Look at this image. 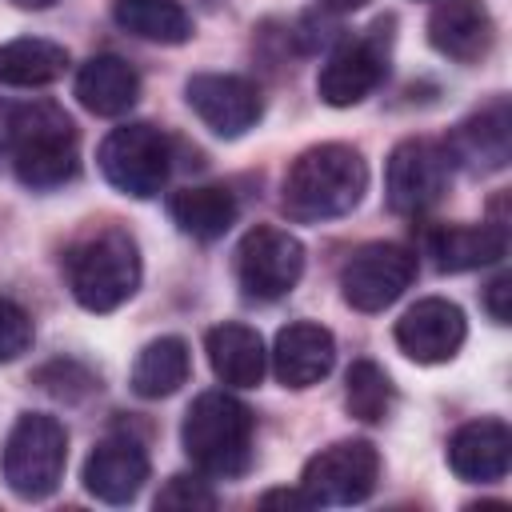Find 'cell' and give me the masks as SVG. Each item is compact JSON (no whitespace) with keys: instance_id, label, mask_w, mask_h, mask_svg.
Masks as SVG:
<instances>
[{"instance_id":"1","label":"cell","mask_w":512,"mask_h":512,"mask_svg":"<svg viewBox=\"0 0 512 512\" xmlns=\"http://www.w3.org/2000/svg\"><path fill=\"white\" fill-rule=\"evenodd\" d=\"M0 156L24 188L52 192L80 172V136L72 116L52 100L8 104L0 112Z\"/></svg>"},{"instance_id":"2","label":"cell","mask_w":512,"mask_h":512,"mask_svg":"<svg viewBox=\"0 0 512 512\" xmlns=\"http://www.w3.org/2000/svg\"><path fill=\"white\" fill-rule=\"evenodd\" d=\"M368 192V164L352 144L304 148L280 184V208L296 224H324L348 216Z\"/></svg>"},{"instance_id":"3","label":"cell","mask_w":512,"mask_h":512,"mask_svg":"<svg viewBox=\"0 0 512 512\" xmlns=\"http://www.w3.org/2000/svg\"><path fill=\"white\" fill-rule=\"evenodd\" d=\"M60 264H64L68 292L84 312H116L140 288L136 240L116 224H100L76 236L64 248Z\"/></svg>"},{"instance_id":"4","label":"cell","mask_w":512,"mask_h":512,"mask_svg":"<svg viewBox=\"0 0 512 512\" xmlns=\"http://www.w3.org/2000/svg\"><path fill=\"white\" fill-rule=\"evenodd\" d=\"M252 436H256V416L244 400H236L224 388L200 392L180 424V444L188 460L216 480H236L252 464Z\"/></svg>"},{"instance_id":"5","label":"cell","mask_w":512,"mask_h":512,"mask_svg":"<svg viewBox=\"0 0 512 512\" xmlns=\"http://www.w3.org/2000/svg\"><path fill=\"white\" fill-rule=\"evenodd\" d=\"M68 464V432L56 416L44 412H24L0 452V472L4 484L20 500H44L60 488Z\"/></svg>"},{"instance_id":"6","label":"cell","mask_w":512,"mask_h":512,"mask_svg":"<svg viewBox=\"0 0 512 512\" xmlns=\"http://www.w3.org/2000/svg\"><path fill=\"white\" fill-rule=\"evenodd\" d=\"M96 164H100L104 180L116 192H124L132 200H152L168 184V172H172V140L156 124H148V120L120 124V128H112L100 140Z\"/></svg>"},{"instance_id":"7","label":"cell","mask_w":512,"mask_h":512,"mask_svg":"<svg viewBox=\"0 0 512 512\" xmlns=\"http://www.w3.org/2000/svg\"><path fill=\"white\" fill-rule=\"evenodd\" d=\"M304 276V244L272 224H256L236 244V284L248 300L272 304L288 296Z\"/></svg>"},{"instance_id":"8","label":"cell","mask_w":512,"mask_h":512,"mask_svg":"<svg viewBox=\"0 0 512 512\" xmlns=\"http://www.w3.org/2000/svg\"><path fill=\"white\" fill-rule=\"evenodd\" d=\"M380 480V452L368 440H336L320 448L304 472H300V492L308 504L324 508H344V504H364L376 492Z\"/></svg>"},{"instance_id":"9","label":"cell","mask_w":512,"mask_h":512,"mask_svg":"<svg viewBox=\"0 0 512 512\" xmlns=\"http://www.w3.org/2000/svg\"><path fill=\"white\" fill-rule=\"evenodd\" d=\"M388 28H392V20H376L368 32L348 36L332 48V56L324 60V68L316 76V92L324 104L352 108L380 88V80L388 76V44H392Z\"/></svg>"},{"instance_id":"10","label":"cell","mask_w":512,"mask_h":512,"mask_svg":"<svg viewBox=\"0 0 512 512\" xmlns=\"http://www.w3.org/2000/svg\"><path fill=\"white\" fill-rule=\"evenodd\" d=\"M416 280V252L396 240H372L340 264V292L356 312H384Z\"/></svg>"},{"instance_id":"11","label":"cell","mask_w":512,"mask_h":512,"mask_svg":"<svg viewBox=\"0 0 512 512\" xmlns=\"http://www.w3.org/2000/svg\"><path fill=\"white\" fill-rule=\"evenodd\" d=\"M448 180H452V160L444 144L428 136H408L392 148L388 168H384L388 208L400 216H420L444 200Z\"/></svg>"},{"instance_id":"12","label":"cell","mask_w":512,"mask_h":512,"mask_svg":"<svg viewBox=\"0 0 512 512\" xmlns=\"http://www.w3.org/2000/svg\"><path fill=\"white\" fill-rule=\"evenodd\" d=\"M184 100L204 120V128H212L224 140L244 136L264 116L260 88L248 76H236V72H196L184 84Z\"/></svg>"},{"instance_id":"13","label":"cell","mask_w":512,"mask_h":512,"mask_svg":"<svg viewBox=\"0 0 512 512\" xmlns=\"http://www.w3.org/2000/svg\"><path fill=\"white\" fill-rule=\"evenodd\" d=\"M444 152H448L452 168H464L472 176L500 172L512 160V112H508V100L496 96L484 108H476L472 116H464L448 132Z\"/></svg>"},{"instance_id":"14","label":"cell","mask_w":512,"mask_h":512,"mask_svg":"<svg viewBox=\"0 0 512 512\" xmlns=\"http://www.w3.org/2000/svg\"><path fill=\"white\" fill-rule=\"evenodd\" d=\"M464 336H468V320L444 296H424L396 320V348L416 364L452 360L460 352Z\"/></svg>"},{"instance_id":"15","label":"cell","mask_w":512,"mask_h":512,"mask_svg":"<svg viewBox=\"0 0 512 512\" xmlns=\"http://www.w3.org/2000/svg\"><path fill=\"white\" fill-rule=\"evenodd\" d=\"M148 472H152V464H148V452L140 440L104 436L84 460V488H88V496H96L104 504H128L140 496Z\"/></svg>"},{"instance_id":"16","label":"cell","mask_w":512,"mask_h":512,"mask_svg":"<svg viewBox=\"0 0 512 512\" xmlns=\"http://www.w3.org/2000/svg\"><path fill=\"white\" fill-rule=\"evenodd\" d=\"M428 44L456 64H480L496 44V20L484 0H440L428 16Z\"/></svg>"},{"instance_id":"17","label":"cell","mask_w":512,"mask_h":512,"mask_svg":"<svg viewBox=\"0 0 512 512\" xmlns=\"http://www.w3.org/2000/svg\"><path fill=\"white\" fill-rule=\"evenodd\" d=\"M512 464V432L496 416L460 424L448 436V468L468 484H496Z\"/></svg>"},{"instance_id":"18","label":"cell","mask_w":512,"mask_h":512,"mask_svg":"<svg viewBox=\"0 0 512 512\" xmlns=\"http://www.w3.org/2000/svg\"><path fill=\"white\" fill-rule=\"evenodd\" d=\"M332 364H336V340L324 324L296 320L276 332L272 372L284 388H312L332 372Z\"/></svg>"},{"instance_id":"19","label":"cell","mask_w":512,"mask_h":512,"mask_svg":"<svg viewBox=\"0 0 512 512\" xmlns=\"http://www.w3.org/2000/svg\"><path fill=\"white\" fill-rule=\"evenodd\" d=\"M424 252L440 272H472L484 264L504 260L508 252V228L504 224H440L424 236Z\"/></svg>"},{"instance_id":"20","label":"cell","mask_w":512,"mask_h":512,"mask_svg":"<svg viewBox=\"0 0 512 512\" xmlns=\"http://www.w3.org/2000/svg\"><path fill=\"white\" fill-rule=\"evenodd\" d=\"M204 352H208V364H212V372H216V380L224 388H256L264 380L268 352H264L260 332L248 328V324H216V328H208Z\"/></svg>"},{"instance_id":"21","label":"cell","mask_w":512,"mask_h":512,"mask_svg":"<svg viewBox=\"0 0 512 512\" xmlns=\"http://www.w3.org/2000/svg\"><path fill=\"white\" fill-rule=\"evenodd\" d=\"M140 96V76L128 60L100 52L80 64L76 72V100L92 116H124Z\"/></svg>"},{"instance_id":"22","label":"cell","mask_w":512,"mask_h":512,"mask_svg":"<svg viewBox=\"0 0 512 512\" xmlns=\"http://www.w3.org/2000/svg\"><path fill=\"white\" fill-rule=\"evenodd\" d=\"M236 196L224 184H196V188H180L168 196V216L172 224L192 236V240H220L232 224H236Z\"/></svg>"},{"instance_id":"23","label":"cell","mask_w":512,"mask_h":512,"mask_svg":"<svg viewBox=\"0 0 512 512\" xmlns=\"http://www.w3.org/2000/svg\"><path fill=\"white\" fill-rule=\"evenodd\" d=\"M68 68V48L44 36H20L0 44V84L8 88H44Z\"/></svg>"},{"instance_id":"24","label":"cell","mask_w":512,"mask_h":512,"mask_svg":"<svg viewBox=\"0 0 512 512\" xmlns=\"http://www.w3.org/2000/svg\"><path fill=\"white\" fill-rule=\"evenodd\" d=\"M192 372V352L180 336H156L140 348L136 364H132V392L144 400H160L172 396Z\"/></svg>"},{"instance_id":"25","label":"cell","mask_w":512,"mask_h":512,"mask_svg":"<svg viewBox=\"0 0 512 512\" xmlns=\"http://www.w3.org/2000/svg\"><path fill=\"white\" fill-rule=\"evenodd\" d=\"M112 20L148 44H184L192 36V16L176 0H116Z\"/></svg>"},{"instance_id":"26","label":"cell","mask_w":512,"mask_h":512,"mask_svg":"<svg viewBox=\"0 0 512 512\" xmlns=\"http://www.w3.org/2000/svg\"><path fill=\"white\" fill-rule=\"evenodd\" d=\"M396 404V388L376 360H352L344 376V408L360 424H380Z\"/></svg>"},{"instance_id":"27","label":"cell","mask_w":512,"mask_h":512,"mask_svg":"<svg viewBox=\"0 0 512 512\" xmlns=\"http://www.w3.org/2000/svg\"><path fill=\"white\" fill-rule=\"evenodd\" d=\"M48 396H56V400H84V396H92L100 384H96V376L84 368V364H76V360H52V364H44L36 376H32Z\"/></svg>"},{"instance_id":"28","label":"cell","mask_w":512,"mask_h":512,"mask_svg":"<svg viewBox=\"0 0 512 512\" xmlns=\"http://www.w3.org/2000/svg\"><path fill=\"white\" fill-rule=\"evenodd\" d=\"M28 348H32V316L16 300L0 296V364L24 356Z\"/></svg>"},{"instance_id":"29","label":"cell","mask_w":512,"mask_h":512,"mask_svg":"<svg viewBox=\"0 0 512 512\" xmlns=\"http://www.w3.org/2000/svg\"><path fill=\"white\" fill-rule=\"evenodd\" d=\"M156 508H216V492L208 488V480L180 472L156 492Z\"/></svg>"},{"instance_id":"30","label":"cell","mask_w":512,"mask_h":512,"mask_svg":"<svg viewBox=\"0 0 512 512\" xmlns=\"http://www.w3.org/2000/svg\"><path fill=\"white\" fill-rule=\"evenodd\" d=\"M508 296H512V276H508V272H500V276L484 288V308H488V316H492L496 324H508V316H512Z\"/></svg>"},{"instance_id":"31","label":"cell","mask_w":512,"mask_h":512,"mask_svg":"<svg viewBox=\"0 0 512 512\" xmlns=\"http://www.w3.org/2000/svg\"><path fill=\"white\" fill-rule=\"evenodd\" d=\"M260 504H264V508H276V504H280V508H312L300 488H292V492H288V488H272V492L260 496Z\"/></svg>"},{"instance_id":"32","label":"cell","mask_w":512,"mask_h":512,"mask_svg":"<svg viewBox=\"0 0 512 512\" xmlns=\"http://www.w3.org/2000/svg\"><path fill=\"white\" fill-rule=\"evenodd\" d=\"M324 12H356V8H364L368 0H316Z\"/></svg>"},{"instance_id":"33","label":"cell","mask_w":512,"mask_h":512,"mask_svg":"<svg viewBox=\"0 0 512 512\" xmlns=\"http://www.w3.org/2000/svg\"><path fill=\"white\" fill-rule=\"evenodd\" d=\"M16 8H32V12H44V8H52L56 0H12Z\"/></svg>"}]
</instances>
